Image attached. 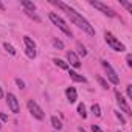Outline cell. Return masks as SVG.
I'll return each instance as SVG.
<instances>
[{
  "label": "cell",
  "instance_id": "cell-1",
  "mask_svg": "<svg viewBox=\"0 0 132 132\" xmlns=\"http://www.w3.org/2000/svg\"><path fill=\"white\" fill-rule=\"evenodd\" d=\"M53 5H56V6H59L61 10H64L65 13H67V16L70 17V20L76 25V27H79L81 30H84L87 34H90V36H95V30H93V27L82 17V16H79L73 8H70L69 5H65L64 2H51Z\"/></svg>",
  "mask_w": 132,
  "mask_h": 132
},
{
  "label": "cell",
  "instance_id": "cell-2",
  "mask_svg": "<svg viewBox=\"0 0 132 132\" xmlns=\"http://www.w3.org/2000/svg\"><path fill=\"white\" fill-rule=\"evenodd\" d=\"M50 20H51V22H53V23H54V25H56V27H57L64 34H67V36H70V37H72V31H70V28L67 27V23H65V22H64V20H62L56 13H50Z\"/></svg>",
  "mask_w": 132,
  "mask_h": 132
},
{
  "label": "cell",
  "instance_id": "cell-3",
  "mask_svg": "<svg viewBox=\"0 0 132 132\" xmlns=\"http://www.w3.org/2000/svg\"><path fill=\"white\" fill-rule=\"evenodd\" d=\"M27 106H28V109H30V112H31V115H33L34 118H37V120H44L45 113H44V110H42V109L37 106V103H36V101H33V100H28Z\"/></svg>",
  "mask_w": 132,
  "mask_h": 132
},
{
  "label": "cell",
  "instance_id": "cell-4",
  "mask_svg": "<svg viewBox=\"0 0 132 132\" xmlns=\"http://www.w3.org/2000/svg\"><path fill=\"white\" fill-rule=\"evenodd\" d=\"M106 42H107V44H109L115 51H124V50H126V48H124V45H123V44H121V42H120L113 34H112V33H106Z\"/></svg>",
  "mask_w": 132,
  "mask_h": 132
},
{
  "label": "cell",
  "instance_id": "cell-5",
  "mask_svg": "<svg viewBox=\"0 0 132 132\" xmlns=\"http://www.w3.org/2000/svg\"><path fill=\"white\" fill-rule=\"evenodd\" d=\"M90 5L93 6V8H96V10H100L103 14H106V16H109V17H115V13H113V10H110L107 5H104L103 2H98V0H90Z\"/></svg>",
  "mask_w": 132,
  "mask_h": 132
},
{
  "label": "cell",
  "instance_id": "cell-6",
  "mask_svg": "<svg viewBox=\"0 0 132 132\" xmlns=\"http://www.w3.org/2000/svg\"><path fill=\"white\" fill-rule=\"evenodd\" d=\"M101 64H103V67H104V70L107 72V78H109V81H110L112 84H115V86H117V84L120 82V78L117 76V73H115V70H113V69L110 67V64H109L107 61H104V59L101 61Z\"/></svg>",
  "mask_w": 132,
  "mask_h": 132
},
{
  "label": "cell",
  "instance_id": "cell-7",
  "mask_svg": "<svg viewBox=\"0 0 132 132\" xmlns=\"http://www.w3.org/2000/svg\"><path fill=\"white\" fill-rule=\"evenodd\" d=\"M115 96H117V103H118V106H120V109H121L123 112H126L127 115H132V110H130V107H129V104L126 103V100L123 98V95L120 93V90H115Z\"/></svg>",
  "mask_w": 132,
  "mask_h": 132
},
{
  "label": "cell",
  "instance_id": "cell-8",
  "mask_svg": "<svg viewBox=\"0 0 132 132\" xmlns=\"http://www.w3.org/2000/svg\"><path fill=\"white\" fill-rule=\"evenodd\" d=\"M6 103H8V107L11 109L13 113H19V110H20L19 101H17V98H16L13 93H8V95H6Z\"/></svg>",
  "mask_w": 132,
  "mask_h": 132
},
{
  "label": "cell",
  "instance_id": "cell-9",
  "mask_svg": "<svg viewBox=\"0 0 132 132\" xmlns=\"http://www.w3.org/2000/svg\"><path fill=\"white\" fill-rule=\"evenodd\" d=\"M67 61L70 62V65H73L75 69L81 67V61H79V57H78V54L75 51H67Z\"/></svg>",
  "mask_w": 132,
  "mask_h": 132
},
{
  "label": "cell",
  "instance_id": "cell-10",
  "mask_svg": "<svg viewBox=\"0 0 132 132\" xmlns=\"http://www.w3.org/2000/svg\"><path fill=\"white\" fill-rule=\"evenodd\" d=\"M65 95H67V98H69V101H70V103H75V101L78 100V95H76L75 87H69L67 90H65Z\"/></svg>",
  "mask_w": 132,
  "mask_h": 132
},
{
  "label": "cell",
  "instance_id": "cell-11",
  "mask_svg": "<svg viewBox=\"0 0 132 132\" xmlns=\"http://www.w3.org/2000/svg\"><path fill=\"white\" fill-rule=\"evenodd\" d=\"M69 75H70V78H72L73 81H76V82H86V81H87L82 75H78V73H76V72H73V70H70V73H69Z\"/></svg>",
  "mask_w": 132,
  "mask_h": 132
},
{
  "label": "cell",
  "instance_id": "cell-12",
  "mask_svg": "<svg viewBox=\"0 0 132 132\" xmlns=\"http://www.w3.org/2000/svg\"><path fill=\"white\" fill-rule=\"evenodd\" d=\"M22 5H23L25 11H28V13H33V11H36V5H34L33 2H28V0H22Z\"/></svg>",
  "mask_w": 132,
  "mask_h": 132
},
{
  "label": "cell",
  "instance_id": "cell-13",
  "mask_svg": "<svg viewBox=\"0 0 132 132\" xmlns=\"http://www.w3.org/2000/svg\"><path fill=\"white\" fill-rule=\"evenodd\" d=\"M51 126H53L54 129H57V130L62 129V123H61V120H59L57 117H51Z\"/></svg>",
  "mask_w": 132,
  "mask_h": 132
},
{
  "label": "cell",
  "instance_id": "cell-14",
  "mask_svg": "<svg viewBox=\"0 0 132 132\" xmlns=\"http://www.w3.org/2000/svg\"><path fill=\"white\" fill-rule=\"evenodd\" d=\"M23 42H25V45H27V48H33V50H36V44H34V40H33L31 37H28V36H25V37H23Z\"/></svg>",
  "mask_w": 132,
  "mask_h": 132
},
{
  "label": "cell",
  "instance_id": "cell-15",
  "mask_svg": "<svg viewBox=\"0 0 132 132\" xmlns=\"http://www.w3.org/2000/svg\"><path fill=\"white\" fill-rule=\"evenodd\" d=\"M54 64L57 65L59 69H62V70H67V69H69V65L65 64V62H64L62 59H54Z\"/></svg>",
  "mask_w": 132,
  "mask_h": 132
},
{
  "label": "cell",
  "instance_id": "cell-16",
  "mask_svg": "<svg viewBox=\"0 0 132 132\" xmlns=\"http://www.w3.org/2000/svg\"><path fill=\"white\" fill-rule=\"evenodd\" d=\"M96 81H98V82H100V86H101V87H103V89H109V84H107V81H106V79H104V78H101V76H100V75H98V76H96Z\"/></svg>",
  "mask_w": 132,
  "mask_h": 132
},
{
  "label": "cell",
  "instance_id": "cell-17",
  "mask_svg": "<svg viewBox=\"0 0 132 132\" xmlns=\"http://www.w3.org/2000/svg\"><path fill=\"white\" fill-rule=\"evenodd\" d=\"M78 113H79V115H81L82 118H86V117H87V112H86V106H84L82 103H81V104L78 106Z\"/></svg>",
  "mask_w": 132,
  "mask_h": 132
},
{
  "label": "cell",
  "instance_id": "cell-18",
  "mask_svg": "<svg viewBox=\"0 0 132 132\" xmlns=\"http://www.w3.org/2000/svg\"><path fill=\"white\" fill-rule=\"evenodd\" d=\"M3 47H5V50H6L10 54H16V50H14V47H13V45H10L8 42H5V44H3Z\"/></svg>",
  "mask_w": 132,
  "mask_h": 132
},
{
  "label": "cell",
  "instance_id": "cell-19",
  "mask_svg": "<svg viewBox=\"0 0 132 132\" xmlns=\"http://www.w3.org/2000/svg\"><path fill=\"white\" fill-rule=\"evenodd\" d=\"M92 113H93L95 117H100V115H101V109H100L98 104H93V106H92Z\"/></svg>",
  "mask_w": 132,
  "mask_h": 132
},
{
  "label": "cell",
  "instance_id": "cell-20",
  "mask_svg": "<svg viewBox=\"0 0 132 132\" xmlns=\"http://www.w3.org/2000/svg\"><path fill=\"white\" fill-rule=\"evenodd\" d=\"M76 47H78V51H79V54H81V56H86V54H87V51H86V48H84V45H82V44H79V42H78V44H76Z\"/></svg>",
  "mask_w": 132,
  "mask_h": 132
},
{
  "label": "cell",
  "instance_id": "cell-21",
  "mask_svg": "<svg viewBox=\"0 0 132 132\" xmlns=\"http://www.w3.org/2000/svg\"><path fill=\"white\" fill-rule=\"evenodd\" d=\"M53 45H54L56 48H59V50H64V44H62L59 39H53Z\"/></svg>",
  "mask_w": 132,
  "mask_h": 132
},
{
  "label": "cell",
  "instance_id": "cell-22",
  "mask_svg": "<svg viewBox=\"0 0 132 132\" xmlns=\"http://www.w3.org/2000/svg\"><path fill=\"white\" fill-rule=\"evenodd\" d=\"M25 13H27V16H28V17H31L33 20H36V22H40V17H39L37 14H34V13H28V11H25Z\"/></svg>",
  "mask_w": 132,
  "mask_h": 132
},
{
  "label": "cell",
  "instance_id": "cell-23",
  "mask_svg": "<svg viewBox=\"0 0 132 132\" xmlns=\"http://www.w3.org/2000/svg\"><path fill=\"white\" fill-rule=\"evenodd\" d=\"M27 56L31 57V59H34V57H36V50H33V48H27Z\"/></svg>",
  "mask_w": 132,
  "mask_h": 132
},
{
  "label": "cell",
  "instance_id": "cell-24",
  "mask_svg": "<svg viewBox=\"0 0 132 132\" xmlns=\"http://www.w3.org/2000/svg\"><path fill=\"white\" fill-rule=\"evenodd\" d=\"M126 93H127V98H129V100H132V86H130V84L126 87Z\"/></svg>",
  "mask_w": 132,
  "mask_h": 132
},
{
  "label": "cell",
  "instance_id": "cell-25",
  "mask_svg": "<svg viewBox=\"0 0 132 132\" xmlns=\"http://www.w3.org/2000/svg\"><path fill=\"white\" fill-rule=\"evenodd\" d=\"M115 115H117V118L120 120V123H121V124H126V120H124V117H123L120 112H115Z\"/></svg>",
  "mask_w": 132,
  "mask_h": 132
},
{
  "label": "cell",
  "instance_id": "cell-26",
  "mask_svg": "<svg viewBox=\"0 0 132 132\" xmlns=\"http://www.w3.org/2000/svg\"><path fill=\"white\" fill-rule=\"evenodd\" d=\"M121 5H123V6H126V10H127V11H132V5H130V3H127V2H124V0H121Z\"/></svg>",
  "mask_w": 132,
  "mask_h": 132
},
{
  "label": "cell",
  "instance_id": "cell-27",
  "mask_svg": "<svg viewBox=\"0 0 132 132\" xmlns=\"http://www.w3.org/2000/svg\"><path fill=\"white\" fill-rule=\"evenodd\" d=\"M126 62H127L129 67H132V56H130V54H127V56H126Z\"/></svg>",
  "mask_w": 132,
  "mask_h": 132
},
{
  "label": "cell",
  "instance_id": "cell-28",
  "mask_svg": "<svg viewBox=\"0 0 132 132\" xmlns=\"http://www.w3.org/2000/svg\"><path fill=\"white\" fill-rule=\"evenodd\" d=\"M90 129H92L93 132H103V130H101V129H100L96 124H92V126H90Z\"/></svg>",
  "mask_w": 132,
  "mask_h": 132
},
{
  "label": "cell",
  "instance_id": "cell-29",
  "mask_svg": "<svg viewBox=\"0 0 132 132\" xmlns=\"http://www.w3.org/2000/svg\"><path fill=\"white\" fill-rule=\"evenodd\" d=\"M16 82H17V86H19L20 89H23V87H25V84H23V81H22V79H19V78H17V79H16Z\"/></svg>",
  "mask_w": 132,
  "mask_h": 132
},
{
  "label": "cell",
  "instance_id": "cell-30",
  "mask_svg": "<svg viewBox=\"0 0 132 132\" xmlns=\"http://www.w3.org/2000/svg\"><path fill=\"white\" fill-rule=\"evenodd\" d=\"M0 120H2V121H8V115L6 113H0Z\"/></svg>",
  "mask_w": 132,
  "mask_h": 132
},
{
  "label": "cell",
  "instance_id": "cell-31",
  "mask_svg": "<svg viewBox=\"0 0 132 132\" xmlns=\"http://www.w3.org/2000/svg\"><path fill=\"white\" fill-rule=\"evenodd\" d=\"M5 8H6V6H5V5H3L2 2H0V10H2V11H5Z\"/></svg>",
  "mask_w": 132,
  "mask_h": 132
},
{
  "label": "cell",
  "instance_id": "cell-32",
  "mask_svg": "<svg viewBox=\"0 0 132 132\" xmlns=\"http://www.w3.org/2000/svg\"><path fill=\"white\" fill-rule=\"evenodd\" d=\"M0 98H3V90H2V87H0Z\"/></svg>",
  "mask_w": 132,
  "mask_h": 132
},
{
  "label": "cell",
  "instance_id": "cell-33",
  "mask_svg": "<svg viewBox=\"0 0 132 132\" xmlns=\"http://www.w3.org/2000/svg\"><path fill=\"white\" fill-rule=\"evenodd\" d=\"M79 132H86V130H84V129H82V127H81V129H79Z\"/></svg>",
  "mask_w": 132,
  "mask_h": 132
},
{
  "label": "cell",
  "instance_id": "cell-34",
  "mask_svg": "<svg viewBox=\"0 0 132 132\" xmlns=\"http://www.w3.org/2000/svg\"><path fill=\"white\" fill-rule=\"evenodd\" d=\"M0 127H2V124H0Z\"/></svg>",
  "mask_w": 132,
  "mask_h": 132
},
{
  "label": "cell",
  "instance_id": "cell-35",
  "mask_svg": "<svg viewBox=\"0 0 132 132\" xmlns=\"http://www.w3.org/2000/svg\"><path fill=\"white\" fill-rule=\"evenodd\" d=\"M118 132H120V130H118Z\"/></svg>",
  "mask_w": 132,
  "mask_h": 132
}]
</instances>
